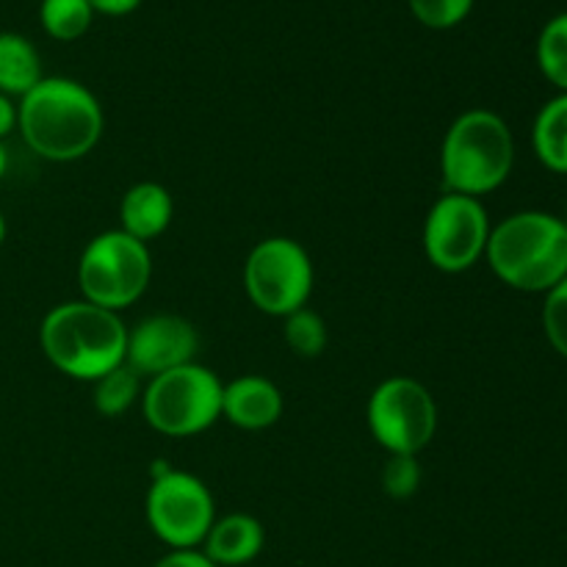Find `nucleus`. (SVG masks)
Returning <instances> with one entry per match:
<instances>
[{"label":"nucleus","instance_id":"obj_1","mask_svg":"<svg viewBox=\"0 0 567 567\" xmlns=\"http://www.w3.org/2000/svg\"><path fill=\"white\" fill-rule=\"evenodd\" d=\"M22 142L44 161L70 164L103 138L105 114L92 89L72 78H42L17 105Z\"/></svg>","mask_w":567,"mask_h":567},{"label":"nucleus","instance_id":"obj_2","mask_svg":"<svg viewBox=\"0 0 567 567\" xmlns=\"http://www.w3.org/2000/svg\"><path fill=\"white\" fill-rule=\"evenodd\" d=\"M44 358L61 374L81 382H97L125 363L127 327L114 310L78 299L55 305L39 327Z\"/></svg>","mask_w":567,"mask_h":567},{"label":"nucleus","instance_id":"obj_3","mask_svg":"<svg viewBox=\"0 0 567 567\" xmlns=\"http://www.w3.org/2000/svg\"><path fill=\"white\" fill-rule=\"evenodd\" d=\"M493 275L524 293H548L567 277V227L546 210H520L491 230Z\"/></svg>","mask_w":567,"mask_h":567},{"label":"nucleus","instance_id":"obj_4","mask_svg":"<svg viewBox=\"0 0 567 567\" xmlns=\"http://www.w3.org/2000/svg\"><path fill=\"white\" fill-rule=\"evenodd\" d=\"M513 166V131L496 111L471 109L449 125L441 147V175L446 192L480 199L496 192Z\"/></svg>","mask_w":567,"mask_h":567},{"label":"nucleus","instance_id":"obj_5","mask_svg":"<svg viewBox=\"0 0 567 567\" xmlns=\"http://www.w3.org/2000/svg\"><path fill=\"white\" fill-rule=\"evenodd\" d=\"M153 280V255L138 238L105 230L86 244L78 260V288L86 302L105 310L131 308Z\"/></svg>","mask_w":567,"mask_h":567},{"label":"nucleus","instance_id":"obj_6","mask_svg":"<svg viewBox=\"0 0 567 567\" xmlns=\"http://www.w3.org/2000/svg\"><path fill=\"white\" fill-rule=\"evenodd\" d=\"M225 382L199 363L181 365L153 377L144 385L142 413L166 437H194L221 419Z\"/></svg>","mask_w":567,"mask_h":567},{"label":"nucleus","instance_id":"obj_7","mask_svg":"<svg viewBox=\"0 0 567 567\" xmlns=\"http://www.w3.org/2000/svg\"><path fill=\"white\" fill-rule=\"evenodd\" d=\"M316 271L308 249L286 236H271L255 244L244 264V288L260 313L286 319L293 310L308 308Z\"/></svg>","mask_w":567,"mask_h":567},{"label":"nucleus","instance_id":"obj_8","mask_svg":"<svg viewBox=\"0 0 567 567\" xmlns=\"http://www.w3.org/2000/svg\"><path fill=\"white\" fill-rule=\"evenodd\" d=\"M147 524L172 551L203 546L216 520L214 493L199 476L158 465L147 491Z\"/></svg>","mask_w":567,"mask_h":567},{"label":"nucleus","instance_id":"obj_9","mask_svg":"<svg viewBox=\"0 0 567 567\" xmlns=\"http://www.w3.org/2000/svg\"><path fill=\"white\" fill-rule=\"evenodd\" d=\"M369 430L388 454L419 457L437 432V404L413 377L380 382L365 408Z\"/></svg>","mask_w":567,"mask_h":567},{"label":"nucleus","instance_id":"obj_10","mask_svg":"<svg viewBox=\"0 0 567 567\" xmlns=\"http://www.w3.org/2000/svg\"><path fill=\"white\" fill-rule=\"evenodd\" d=\"M491 216L476 197L446 192L437 197L424 221V252L437 271L463 275L487 252Z\"/></svg>","mask_w":567,"mask_h":567},{"label":"nucleus","instance_id":"obj_11","mask_svg":"<svg viewBox=\"0 0 567 567\" xmlns=\"http://www.w3.org/2000/svg\"><path fill=\"white\" fill-rule=\"evenodd\" d=\"M197 349L199 336L192 321L175 313H155L127 330L125 363L136 374L153 380L172 369L197 363Z\"/></svg>","mask_w":567,"mask_h":567},{"label":"nucleus","instance_id":"obj_12","mask_svg":"<svg viewBox=\"0 0 567 567\" xmlns=\"http://www.w3.org/2000/svg\"><path fill=\"white\" fill-rule=\"evenodd\" d=\"M282 393L271 380L260 374L238 377L227 382L221 393V415L233 426L247 432H260L282 419Z\"/></svg>","mask_w":567,"mask_h":567},{"label":"nucleus","instance_id":"obj_13","mask_svg":"<svg viewBox=\"0 0 567 567\" xmlns=\"http://www.w3.org/2000/svg\"><path fill=\"white\" fill-rule=\"evenodd\" d=\"M175 216L172 194L161 183L144 181L127 188L120 203V230L138 241L150 244L153 238L164 236L166 227Z\"/></svg>","mask_w":567,"mask_h":567},{"label":"nucleus","instance_id":"obj_14","mask_svg":"<svg viewBox=\"0 0 567 567\" xmlns=\"http://www.w3.org/2000/svg\"><path fill=\"white\" fill-rule=\"evenodd\" d=\"M266 532L264 524L252 515L233 513L214 520L208 537H205V557L216 567H238L247 565L264 551Z\"/></svg>","mask_w":567,"mask_h":567},{"label":"nucleus","instance_id":"obj_15","mask_svg":"<svg viewBox=\"0 0 567 567\" xmlns=\"http://www.w3.org/2000/svg\"><path fill=\"white\" fill-rule=\"evenodd\" d=\"M42 78V59L33 42L20 33H0V92L22 100Z\"/></svg>","mask_w":567,"mask_h":567},{"label":"nucleus","instance_id":"obj_16","mask_svg":"<svg viewBox=\"0 0 567 567\" xmlns=\"http://www.w3.org/2000/svg\"><path fill=\"white\" fill-rule=\"evenodd\" d=\"M532 147L546 169L567 175V94L548 100L532 127Z\"/></svg>","mask_w":567,"mask_h":567},{"label":"nucleus","instance_id":"obj_17","mask_svg":"<svg viewBox=\"0 0 567 567\" xmlns=\"http://www.w3.org/2000/svg\"><path fill=\"white\" fill-rule=\"evenodd\" d=\"M144 377L136 374L127 363L116 365L114 371H109L105 377H100L97 382H92L94 393L92 402L97 415L103 419H120L122 413L133 408L136 402H142L144 393Z\"/></svg>","mask_w":567,"mask_h":567},{"label":"nucleus","instance_id":"obj_18","mask_svg":"<svg viewBox=\"0 0 567 567\" xmlns=\"http://www.w3.org/2000/svg\"><path fill=\"white\" fill-rule=\"evenodd\" d=\"M42 28L59 42H75L89 31L94 20V9L89 0H42L39 6Z\"/></svg>","mask_w":567,"mask_h":567},{"label":"nucleus","instance_id":"obj_19","mask_svg":"<svg viewBox=\"0 0 567 567\" xmlns=\"http://www.w3.org/2000/svg\"><path fill=\"white\" fill-rule=\"evenodd\" d=\"M537 64L543 75L567 94V11L543 25L537 37Z\"/></svg>","mask_w":567,"mask_h":567},{"label":"nucleus","instance_id":"obj_20","mask_svg":"<svg viewBox=\"0 0 567 567\" xmlns=\"http://www.w3.org/2000/svg\"><path fill=\"white\" fill-rule=\"evenodd\" d=\"M282 336H286L291 352L299 354V358H319L327 349V341H330L327 321L310 308H299L291 316H286Z\"/></svg>","mask_w":567,"mask_h":567},{"label":"nucleus","instance_id":"obj_21","mask_svg":"<svg viewBox=\"0 0 567 567\" xmlns=\"http://www.w3.org/2000/svg\"><path fill=\"white\" fill-rule=\"evenodd\" d=\"M424 480V471H421L419 457H410V454H388V463L382 468V491L388 498H404L415 496Z\"/></svg>","mask_w":567,"mask_h":567},{"label":"nucleus","instance_id":"obj_22","mask_svg":"<svg viewBox=\"0 0 567 567\" xmlns=\"http://www.w3.org/2000/svg\"><path fill=\"white\" fill-rule=\"evenodd\" d=\"M415 20L435 31L460 25L474 9V0H408Z\"/></svg>","mask_w":567,"mask_h":567},{"label":"nucleus","instance_id":"obj_23","mask_svg":"<svg viewBox=\"0 0 567 567\" xmlns=\"http://www.w3.org/2000/svg\"><path fill=\"white\" fill-rule=\"evenodd\" d=\"M543 330H546V338L554 347V352L567 360V277L546 293Z\"/></svg>","mask_w":567,"mask_h":567},{"label":"nucleus","instance_id":"obj_24","mask_svg":"<svg viewBox=\"0 0 567 567\" xmlns=\"http://www.w3.org/2000/svg\"><path fill=\"white\" fill-rule=\"evenodd\" d=\"M155 567H216L197 548H188V551H169L164 559H158Z\"/></svg>","mask_w":567,"mask_h":567},{"label":"nucleus","instance_id":"obj_25","mask_svg":"<svg viewBox=\"0 0 567 567\" xmlns=\"http://www.w3.org/2000/svg\"><path fill=\"white\" fill-rule=\"evenodd\" d=\"M138 3H142V0H89L94 14H109V17L131 14V11L138 9Z\"/></svg>","mask_w":567,"mask_h":567},{"label":"nucleus","instance_id":"obj_26","mask_svg":"<svg viewBox=\"0 0 567 567\" xmlns=\"http://www.w3.org/2000/svg\"><path fill=\"white\" fill-rule=\"evenodd\" d=\"M17 127V105L9 94L0 92V142Z\"/></svg>","mask_w":567,"mask_h":567},{"label":"nucleus","instance_id":"obj_27","mask_svg":"<svg viewBox=\"0 0 567 567\" xmlns=\"http://www.w3.org/2000/svg\"><path fill=\"white\" fill-rule=\"evenodd\" d=\"M6 169H9V153H6L3 142H0V181H3Z\"/></svg>","mask_w":567,"mask_h":567},{"label":"nucleus","instance_id":"obj_28","mask_svg":"<svg viewBox=\"0 0 567 567\" xmlns=\"http://www.w3.org/2000/svg\"><path fill=\"white\" fill-rule=\"evenodd\" d=\"M6 241V219H3V214H0V244Z\"/></svg>","mask_w":567,"mask_h":567},{"label":"nucleus","instance_id":"obj_29","mask_svg":"<svg viewBox=\"0 0 567 567\" xmlns=\"http://www.w3.org/2000/svg\"><path fill=\"white\" fill-rule=\"evenodd\" d=\"M563 221H565V227H567V205H565V216H563Z\"/></svg>","mask_w":567,"mask_h":567}]
</instances>
